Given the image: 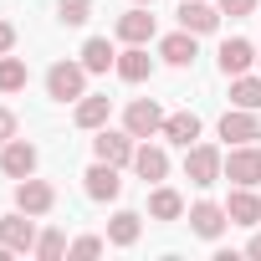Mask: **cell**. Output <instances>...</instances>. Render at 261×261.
Returning a JSON list of instances; mask_svg holds the SVG:
<instances>
[{"label":"cell","instance_id":"cell-1","mask_svg":"<svg viewBox=\"0 0 261 261\" xmlns=\"http://www.w3.org/2000/svg\"><path fill=\"white\" fill-rule=\"evenodd\" d=\"M185 179L200 185V190H210L215 179H225V159H220V149H210V144H190V149H185Z\"/></svg>","mask_w":261,"mask_h":261},{"label":"cell","instance_id":"cell-2","mask_svg":"<svg viewBox=\"0 0 261 261\" xmlns=\"http://www.w3.org/2000/svg\"><path fill=\"white\" fill-rule=\"evenodd\" d=\"M82 87H87V67H82V62H57V67L46 72V92H51L57 102H77V97H87Z\"/></svg>","mask_w":261,"mask_h":261},{"label":"cell","instance_id":"cell-3","mask_svg":"<svg viewBox=\"0 0 261 261\" xmlns=\"http://www.w3.org/2000/svg\"><path fill=\"white\" fill-rule=\"evenodd\" d=\"M123 128H128L134 139H154V134H164V108H159L154 97L128 102V113H123Z\"/></svg>","mask_w":261,"mask_h":261},{"label":"cell","instance_id":"cell-4","mask_svg":"<svg viewBox=\"0 0 261 261\" xmlns=\"http://www.w3.org/2000/svg\"><path fill=\"white\" fill-rule=\"evenodd\" d=\"M134 149H139V139L128 134V128H123V134H113L108 123L97 128V139H92V154L108 159V164H118V169H123V164H134Z\"/></svg>","mask_w":261,"mask_h":261},{"label":"cell","instance_id":"cell-5","mask_svg":"<svg viewBox=\"0 0 261 261\" xmlns=\"http://www.w3.org/2000/svg\"><path fill=\"white\" fill-rule=\"evenodd\" d=\"M225 179L256 190V185H261V149H256V144H236L230 159H225Z\"/></svg>","mask_w":261,"mask_h":261},{"label":"cell","instance_id":"cell-6","mask_svg":"<svg viewBox=\"0 0 261 261\" xmlns=\"http://www.w3.org/2000/svg\"><path fill=\"white\" fill-rule=\"evenodd\" d=\"M57 205V190L46 185V179H16V210H26V215H46Z\"/></svg>","mask_w":261,"mask_h":261},{"label":"cell","instance_id":"cell-7","mask_svg":"<svg viewBox=\"0 0 261 261\" xmlns=\"http://www.w3.org/2000/svg\"><path fill=\"white\" fill-rule=\"evenodd\" d=\"M220 139H225V144H256V139H261V118H256L251 108H230V113L220 118Z\"/></svg>","mask_w":261,"mask_h":261},{"label":"cell","instance_id":"cell-8","mask_svg":"<svg viewBox=\"0 0 261 261\" xmlns=\"http://www.w3.org/2000/svg\"><path fill=\"white\" fill-rule=\"evenodd\" d=\"M0 246H6V251H36V220L26 210L6 215V220H0Z\"/></svg>","mask_w":261,"mask_h":261},{"label":"cell","instance_id":"cell-9","mask_svg":"<svg viewBox=\"0 0 261 261\" xmlns=\"http://www.w3.org/2000/svg\"><path fill=\"white\" fill-rule=\"evenodd\" d=\"M0 174H11V179H26V174H36V149H31L26 139L0 144Z\"/></svg>","mask_w":261,"mask_h":261},{"label":"cell","instance_id":"cell-10","mask_svg":"<svg viewBox=\"0 0 261 261\" xmlns=\"http://www.w3.org/2000/svg\"><path fill=\"white\" fill-rule=\"evenodd\" d=\"M87 185V200H118V190H123V179H118V164H108V159H97L87 174H82Z\"/></svg>","mask_w":261,"mask_h":261},{"label":"cell","instance_id":"cell-11","mask_svg":"<svg viewBox=\"0 0 261 261\" xmlns=\"http://www.w3.org/2000/svg\"><path fill=\"white\" fill-rule=\"evenodd\" d=\"M230 225V215H225V205H210V200H200V205H190V230L195 236H205V241H215L220 230Z\"/></svg>","mask_w":261,"mask_h":261},{"label":"cell","instance_id":"cell-12","mask_svg":"<svg viewBox=\"0 0 261 261\" xmlns=\"http://www.w3.org/2000/svg\"><path fill=\"white\" fill-rule=\"evenodd\" d=\"M225 215H230V225H256V220H261V200H256V190H251V185H236L230 200H225Z\"/></svg>","mask_w":261,"mask_h":261},{"label":"cell","instance_id":"cell-13","mask_svg":"<svg viewBox=\"0 0 261 261\" xmlns=\"http://www.w3.org/2000/svg\"><path fill=\"white\" fill-rule=\"evenodd\" d=\"M179 26H185V31H195V36H205V31H215V26H220V6L185 0V6H179Z\"/></svg>","mask_w":261,"mask_h":261},{"label":"cell","instance_id":"cell-14","mask_svg":"<svg viewBox=\"0 0 261 261\" xmlns=\"http://www.w3.org/2000/svg\"><path fill=\"white\" fill-rule=\"evenodd\" d=\"M134 174L149 179V185L164 179V174H169V154H164L159 144H139V149H134Z\"/></svg>","mask_w":261,"mask_h":261},{"label":"cell","instance_id":"cell-15","mask_svg":"<svg viewBox=\"0 0 261 261\" xmlns=\"http://www.w3.org/2000/svg\"><path fill=\"white\" fill-rule=\"evenodd\" d=\"M118 36H123L128 46H144V41H154V16H149L144 6H134L128 16H118Z\"/></svg>","mask_w":261,"mask_h":261},{"label":"cell","instance_id":"cell-16","mask_svg":"<svg viewBox=\"0 0 261 261\" xmlns=\"http://www.w3.org/2000/svg\"><path fill=\"white\" fill-rule=\"evenodd\" d=\"M251 62H256V46H251L246 36H230V41L220 46V72H225V77H241Z\"/></svg>","mask_w":261,"mask_h":261},{"label":"cell","instance_id":"cell-17","mask_svg":"<svg viewBox=\"0 0 261 261\" xmlns=\"http://www.w3.org/2000/svg\"><path fill=\"white\" fill-rule=\"evenodd\" d=\"M159 57H164L169 67H190V62H195V31L179 26L174 36H164V41H159Z\"/></svg>","mask_w":261,"mask_h":261},{"label":"cell","instance_id":"cell-18","mask_svg":"<svg viewBox=\"0 0 261 261\" xmlns=\"http://www.w3.org/2000/svg\"><path fill=\"white\" fill-rule=\"evenodd\" d=\"M154 72V57L144 51V46H128V51H118V77L123 82H144Z\"/></svg>","mask_w":261,"mask_h":261},{"label":"cell","instance_id":"cell-19","mask_svg":"<svg viewBox=\"0 0 261 261\" xmlns=\"http://www.w3.org/2000/svg\"><path fill=\"white\" fill-rule=\"evenodd\" d=\"M164 139L190 149V144L200 139V118H195V113H169V118H164Z\"/></svg>","mask_w":261,"mask_h":261},{"label":"cell","instance_id":"cell-20","mask_svg":"<svg viewBox=\"0 0 261 261\" xmlns=\"http://www.w3.org/2000/svg\"><path fill=\"white\" fill-rule=\"evenodd\" d=\"M139 230H144V225H139V215H134V210H118V215L108 220V241H113V246H123V251H128V246H139Z\"/></svg>","mask_w":261,"mask_h":261},{"label":"cell","instance_id":"cell-21","mask_svg":"<svg viewBox=\"0 0 261 261\" xmlns=\"http://www.w3.org/2000/svg\"><path fill=\"white\" fill-rule=\"evenodd\" d=\"M82 67H87V72H108V67H118L113 41H108V36H92V41L82 46Z\"/></svg>","mask_w":261,"mask_h":261},{"label":"cell","instance_id":"cell-22","mask_svg":"<svg viewBox=\"0 0 261 261\" xmlns=\"http://www.w3.org/2000/svg\"><path fill=\"white\" fill-rule=\"evenodd\" d=\"M108 113H113V97H77V128H102L108 123Z\"/></svg>","mask_w":261,"mask_h":261},{"label":"cell","instance_id":"cell-23","mask_svg":"<svg viewBox=\"0 0 261 261\" xmlns=\"http://www.w3.org/2000/svg\"><path fill=\"white\" fill-rule=\"evenodd\" d=\"M230 102L236 108H251V113H261V77H230Z\"/></svg>","mask_w":261,"mask_h":261},{"label":"cell","instance_id":"cell-24","mask_svg":"<svg viewBox=\"0 0 261 261\" xmlns=\"http://www.w3.org/2000/svg\"><path fill=\"white\" fill-rule=\"evenodd\" d=\"M149 215H154V220H179V215H185L179 190H154V195H149Z\"/></svg>","mask_w":261,"mask_h":261},{"label":"cell","instance_id":"cell-25","mask_svg":"<svg viewBox=\"0 0 261 261\" xmlns=\"http://www.w3.org/2000/svg\"><path fill=\"white\" fill-rule=\"evenodd\" d=\"M21 87H26V62L6 51L0 57V92H21Z\"/></svg>","mask_w":261,"mask_h":261},{"label":"cell","instance_id":"cell-26","mask_svg":"<svg viewBox=\"0 0 261 261\" xmlns=\"http://www.w3.org/2000/svg\"><path fill=\"white\" fill-rule=\"evenodd\" d=\"M62 251H67V236H62V230H41V236H36V256H41V261H57Z\"/></svg>","mask_w":261,"mask_h":261},{"label":"cell","instance_id":"cell-27","mask_svg":"<svg viewBox=\"0 0 261 261\" xmlns=\"http://www.w3.org/2000/svg\"><path fill=\"white\" fill-rule=\"evenodd\" d=\"M57 11H62L67 26H82V21L92 16V0H57Z\"/></svg>","mask_w":261,"mask_h":261},{"label":"cell","instance_id":"cell-28","mask_svg":"<svg viewBox=\"0 0 261 261\" xmlns=\"http://www.w3.org/2000/svg\"><path fill=\"white\" fill-rule=\"evenodd\" d=\"M102 246H108L102 236H77V241L67 246V256H102Z\"/></svg>","mask_w":261,"mask_h":261},{"label":"cell","instance_id":"cell-29","mask_svg":"<svg viewBox=\"0 0 261 261\" xmlns=\"http://www.w3.org/2000/svg\"><path fill=\"white\" fill-rule=\"evenodd\" d=\"M215 6H220V16L236 21V16H251V11H256V0H215Z\"/></svg>","mask_w":261,"mask_h":261},{"label":"cell","instance_id":"cell-30","mask_svg":"<svg viewBox=\"0 0 261 261\" xmlns=\"http://www.w3.org/2000/svg\"><path fill=\"white\" fill-rule=\"evenodd\" d=\"M11 139H16V113L0 108V144H11Z\"/></svg>","mask_w":261,"mask_h":261},{"label":"cell","instance_id":"cell-31","mask_svg":"<svg viewBox=\"0 0 261 261\" xmlns=\"http://www.w3.org/2000/svg\"><path fill=\"white\" fill-rule=\"evenodd\" d=\"M11 46H16V26H11V21H0V57H6Z\"/></svg>","mask_w":261,"mask_h":261},{"label":"cell","instance_id":"cell-32","mask_svg":"<svg viewBox=\"0 0 261 261\" xmlns=\"http://www.w3.org/2000/svg\"><path fill=\"white\" fill-rule=\"evenodd\" d=\"M246 256H256V261H261V236H251V246H246Z\"/></svg>","mask_w":261,"mask_h":261},{"label":"cell","instance_id":"cell-33","mask_svg":"<svg viewBox=\"0 0 261 261\" xmlns=\"http://www.w3.org/2000/svg\"><path fill=\"white\" fill-rule=\"evenodd\" d=\"M134 6H154V0H134Z\"/></svg>","mask_w":261,"mask_h":261},{"label":"cell","instance_id":"cell-34","mask_svg":"<svg viewBox=\"0 0 261 261\" xmlns=\"http://www.w3.org/2000/svg\"><path fill=\"white\" fill-rule=\"evenodd\" d=\"M256 67H261V57H256Z\"/></svg>","mask_w":261,"mask_h":261}]
</instances>
